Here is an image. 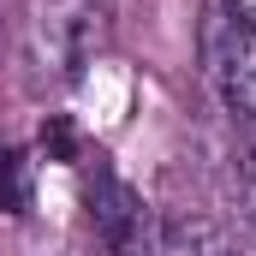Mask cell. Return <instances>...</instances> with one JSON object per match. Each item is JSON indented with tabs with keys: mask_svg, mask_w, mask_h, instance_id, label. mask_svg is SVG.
<instances>
[{
	"mask_svg": "<svg viewBox=\"0 0 256 256\" xmlns=\"http://www.w3.org/2000/svg\"><path fill=\"white\" fill-rule=\"evenodd\" d=\"M226 6H232L238 24H250V30H256V0H226Z\"/></svg>",
	"mask_w": 256,
	"mask_h": 256,
	"instance_id": "obj_5",
	"label": "cell"
},
{
	"mask_svg": "<svg viewBox=\"0 0 256 256\" xmlns=\"http://www.w3.org/2000/svg\"><path fill=\"white\" fill-rule=\"evenodd\" d=\"M114 36V0H42L36 30H30V54L48 78H84V66L96 60Z\"/></svg>",
	"mask_w": 256,
	"mask_h": 256,
	"instance_id": "obj_1",
	"label": "cell"
},
{
	"mask_svg": "<svg viewBox=\"0 0 256 256\" xmlns=\"http://www.w3.org/2000/svg\"><path fill=\"white\" fill-rule=\"evenodd\" d=\"M90 220L102 232V244L114 256H143V202L126 179H114L108 167H96V185H90Z\"/></svg>",
	"mask_w": 256,
	"mask_h": 256,
	"instance_id": "obj_2",
	"label": "cell"
},
{
	"mask_svg": "<svg viewBox=\"0 0 256 256\" xmlns=\"http://www.w3.org/2000/svg\"><path fill=\"white\" fill-rule=\"evenodd\" d=\"M238 191H244V208H250V220H256V137L238 155Z\"/></svg>",
	"mask_w": 256,
	"mask_h": 256,
	"instance_id": "obj_4",
	"label": "cell"
},
{
	"mask_svg": "<svg viewBox=\"0 0 256 256\" xmlns=\"http://www.w3.org/2000/svg\"><path fill=\"white\" fill-rule=\"evenodd\" d=\"M214 84H220V102L256 126V30L250 24H232L214 48Z\"/></svg>",
	"mask_w": 256,
	"mask_h": 256,
	"instance_id": "obj_3",
	"label": "cell"
}]
</instances>
